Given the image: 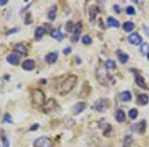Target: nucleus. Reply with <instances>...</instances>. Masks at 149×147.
Returning a JSON list of instances; mask_svg holds the SVG:
<instances>
[{"label": "nucleus", "instance_id": "obj_1", "mask_svg": "<svg viewBox=\"0 0 149 147\" xmlns=\"http://www.w3.org/2000/svg\"><path fill=\"white\" fill-rule=\"evenodd\" d=\"M77 81H78L77 76L70 75L69 77L63 82L62 84H61L60 90H59V93L64 95H67L68 93H70L74 88V86H76L77 84Z\"/></svg>", "mask_w": 149, "mask_h": 147}, {"label": "nucleus", "instance_id": "obj_2", "mask_svg": "<svg viewBox=\"0 0 149 147\" xmlns=\"http://www.w3.org/2000/svg\"><path fill=\"white\" fill-rule=\"evenodd\" d=\"M96 80L98 81L99 84H108V82H109V75H108V73H107L105 65H103V63H101V64H98V66H96Z\"/></svg>", "mask_w": 149, "mask_h": 147}, {"label": "nucleus", "instance_id": "obj_3", "mask_svg": "<svg viewBox=\"0 0 149 147\" xmlns=\"http://www.w3.org/2000/svg\"><path fill=\"white\" fill-rule=\"evenodd\" d=\"M32 103L35 106H42L45 103V93L42 90L36 88L32 91Z\"/></svg>", "mask_w": 149, "mask_h": 147}, {"label": "nucleus", "instance_id": "obj_4", "mask_svg": "<svg viewBox=\"0 0 149 147\" xmlns=\"http://www.w3.org/2000/svg\"><path fill=\"white\" fill-rule=\"evenodd\" d=\"M110 106V101L107 99H98L94 104L92 105V110H94L98 112H105V110H107Z\"/></svg>", "mask_w": 149, "mask_h": 147}, {"label": "nucleus", "instance_id": "obj_5", "mask_svg": "<svg viewBox=\"0 0 149 147\" xmlns=\"http://www.w3.org/2000/svg\"><path fill=\"white\" fill-rule=\"evenodd\" d=\"M34 147H54V143L48 137H39L34 141Z\"/></svg>", "mask_w": 149, "mask_h": 147}, {"label": "nucleus", "instance_id": "obj_6", "mask_svg": "<svg viewBox=\"0 0 149 147\" xmlns=\"http://www.w3.org/2000/svg\"><path fill=\"white\" fill-rule=\"evenodd\" d=\"M58 108V103L54 99H49L43 105V110L45 113H50Z\"/></svg>", "mask_w": 149, "mask_h": 147}, {"label": "nucleus", "instance_id": "obj_7", "mask_svg": "<svg viewBox=\"0 0 149 147\" xmlns=\"http://www.w3.org/2000/svg\"><path fill=\"white\" fill-rule=\"evenodd\" d=\"M145 128H146V121L145 120H142V121L138 122V123H135L131 126V130L132 131H136L138 133H144L145 132Z\"/></svg>", "mask_w": 149, "mask_h": 147}, {"label": "nucleus", "instance_id": "obj_8", "mask_svg": "<svg viewBox=\"0 0 149 147\" xmlns=\"http://www.w3.org/2000/svg\"><path fill=\"white\" fill-rule=\"evenodd\" d=\"M135 83L139 88H143V90H149L148 86H146L145 81H144V78L141 75H139L138 73H135Z\"/></svg>", "mask_w": 149, "mask_h": 147}, {"label": "nucleus", "instance_id": "obj_9", "mask_svg": "<svg viewBox=\"0 0 149 147\" xmlns=\"http://www.w3.org/2000/svg\"><path fill=\"white\" fill-rule=\"evenodd\" d=\"M85 108H87V103L83 101H81V102H78V103L74 104L73 106V108H72V111H73L74 114L77 115V114H80Z\"/></svg>", "mask_w": 149, "mask_h": 147}, {"label": "nucleus", "instance_id": "obj_10", "mask_svg": "<svg viewBox=\"0 0 149 147\" xmlns=\"http://www.w3.org/2000/svg\"><path fill=\"white\" fill-rule=\"evenodd\" d=\"M128 41H129L130 44L132 45H139L142 41V38L139 34L137 33H132L129 37H128Z\"/></svg>", "mask_w": 149, "mask_h": 147}, {"label": "nucleus", "instance_id": "obj_11", "mask_svg": "<svg viewBox=\"0 0 149 147\" xmlns=\"http://www.w3.org/2000/svg\"><path fill=\"white\" fill-rule=\"evenodd\" d=\"M35 67H36L35 61L31 59L26 60V61H24L23 64H22V68H23L25 71H32L35 69Z\"/></svg>", "mask_w": 149, "mask_h": 147}, {"label": "nucleus", "instance_id": "obj_12", "mask_svg": "<svg viewBox=\"0 0 149 147\" xmlns=\"http://www.w3.org/2000/svg\"><path fill=\"white\" fill-rule=\"evenodd\" d=\"M81 33H82V24L81 23H78L74 27V34L72 36V41L73 42H77L79 40V38L81 36Z\"/></svg>", "mask_w": 149, "mask_h": 147}, {"label": "nucleus", "instance_id": "obj_13", "mask_svg": "<svg viewBox=\"0 0 149 147\" xmlns=\"http://www.w3.org/2000/svg\"><path fill=\"white\" fill-rule=\"evenodd\" d=\"M51 36L53 37V38H55V39H57L58 41H62V40L64 39V37H65L64 34L61 32L60 28L54 29V30L51 32Z\"/></svg>", "mask_w": 149, "mask_h": 147}, {"label": "nucleus", "instance_id": "obj_14", "mask_svg": "<svg viewBox=\"0 0 149 147\" xmlns=\"http://www.w3.org/2000/svg\"><path fill=\"white\" fill-rule=\"evenodd\" d=\"M14 51L17 53H19V54L22 56L27 54V48L25 47V45H23V44H21V43L16 44V45L14 46Z\"/></svg>", "mask_w": 149, "mask_h": 147}, {"label": "nucleus", "instance_id": "obj_15", "mask_svg": "<svg viewBox=\"0 0 149 147\" xmlns=\"http://www.w3.org/2000/svg\"><path fill=\"white\" fill-rule=\"evenodd\" d=\"M58 59V54L57 53H49L48 55H46L45 57V61L48 64H54Z\"/></svg>", "mask_w": 149, "mask_h": 147}, {"label": "nucleus", "instance_id": "obj_16", "mask_svg": "<svg viewBox=\"0 0 149 147\" xmlns=\"http://www.w3.org/2000/svg\"><path fill=\"white\" fill-rule=\"evenodd\" d=\"M7 62L11 65H18L20 62V57L16 54H11L7 57Z\"/></svg>", "mask_w": 149, "mask_h": 147}, {"label": "nucleus", "instance_id": "obj_17", "mask_svg": "<svg viewBox=\"0 0 149 147\" xmlns=\"http://www.w3.org/2000/svg\"><path fill=\"white\" fill-rule=\"evenodd\" d=\"M148 101H149V97L147 95L142 93V95H139L137 97V103L140 104V105H145V104L148 103Z\"/></svg>", "mask_w": 149, "mask_h": 147}, {"label": "nucleus", "instance_id": "obj_18", "mask_svg": "<svg viewBox=\"0 0 149 147\" xmlns=\"http://www.w3.org/2000/svg\"><path fill=\"white\" fill-rule=\"evenodd\" d=\"M57 11H58V7L57 5H54L51 7V9L49 10L48 12V18L51 21H54L56 19V16H57Z\"/></svg>", "mask_w": 149, "mask_h": 147}, {"label": "nucleus", "instance_id": "obj_19", "mask_svg": "<svg viewBox=\"0 0 149 147\" xmlns=\"http://www.w3.org/2000/svg\"><path fill=\"white\" fill-rule=\"evenodd\" d=\"M119 99L123 102H127L131 101V93H130L128 91H125V92H122L119 95Z\"/></svg>", "mask_w": 149, "mask_h": 147}, {"label": "nucleus", "instance_id": "obj_20", "mask_svg": "<svg viewBox=\"0 0 149 147\" xmlns=\"http://www.w3.org/2000/svg\"><path fill=\"white\" fill-rule=\"evenodd\" d=\"M89 12H90V20H91V21H94V20L96 19V14L99 12V9L98 6H91L89 9Z\"/></svg>", "mask_w": 149, "mask_h": 147}, {"label": "nucleus", "instance_id": "obj_21", "mask_svg": "<svg viewBox=\"0 0 149 147\" xmlns=\"http://www.w3.org/2000/svg\"><path fill=\"white\" fill-rule=\"evenodd\" d=\"M45 33H46L45 28H43V27L36 28V30H35V39L36 40H40L45 35Z\"/></svg>", "mask_w": 149, "mask_h": 147}, {"label": "nucleus", "instance_id": "obj_22", "mask_svg": "<svg viewBox=\"0 0 149 147\" xmlns=\"http://www.w3.org/2000/svg\"><path fill=\"white\" fill-rule=\"evenodd\" d=\"M107 25L109 27L113 28H118L119 27V22L116 19H114L113 17H108L107 18Z\"/></svg>", "mask_w": 149, "mask_h": 147}, {"label": "nucleus", "instance_id": "obj_23", "mask_svg": "<svg viewBox=\"0 0 149 147\" xmlns=\"http://www.w3.org/2000/svg\"><path fill=\"white\" fill-rule=\"evenodd\" d=\"M116 118L118 122H123L125 120V113H124V111L122 110H118L116 111Z\"/></svg>", "mask_w": 149, "mask_h": 147}, {"label": "nucleus", "instance_id": "obj_24", "mask_svg": "<svg viewBox=\"0 0 149 147\" xmlns=\"http://www.w3.org/2000/svg\"><path fill=\"white\" fill-rule=\"evenodd\" d=\"M133 28H134V24L130 21H127L123 24V30L126 31V32H131Z\"/></svg>", "mask_w": 149, "mask_h": 147}, {"label": "nucleus", "instance_id": "obj_25", "mask_svg": "<svg viewBox=\"0 0 149 147\" xmlns=\"http://www.w3.org/2000/svg\"><path fill=\"white\" fill-rule=\"evenodd\" d=\"M133 142V138L132 136H130V135H127V136H125L123 140V147H130L131 146Z\"/></svg>", "mask_w": 149, "mask_h": 147}, {"label": "nucleus", "instance_id": "obj_26", "mask_svg": "<svg viewBox=\"0 0 149 147\" xmlns=\"http://www.w3.org/2000/svg\"><path fill=\"white\" fill-rule=\"evenodd\" d=\"M128 115H129V117L131 119L137 118V116H138V110H137L136 108H132V110H129V112H128Z\"/></svg>", "mask_w": 149, "mask_h": 147}, {"label": "nucleus", "instance_id": "obj_27", "mask_svg": "<svg viewBox=\"0 0 149 147\" xmlns=\"http://www.w3.org/2000/svg\"><path fill=\"white\" fill-rule=\"evenodd\" d=\"M140 52L142 54H147L149 52V44L148 43H143L140 47Z\"/></svg>", "mask_w": 149, "mask_h": 147}, {"label": "nucleus", "instance_id": "obj_28", "mask_svg": "<svg viewBox=\"0 0 149 147\" xmlns=\"http://www.w3.org/2000/svg\"><path fill=\"white\" fill-rule=\"evenodd\" d=\"M128 55H126V54H120L118 56V60H119V62H120L121 64H125V63H127V61H128Z\"/></svg>", "mask_w": 149, "mask_h": 147}, {"label": "nucleus", "instance_id": "obj_29", "mask_svg": "<svg viewBox=\"0 0 149 147\" xmlns=\"http://www.w3.org/2000/svg\"><path fill=\"white\" fill-rule=\"evenodd\" d=\"M82 42L85 45H90V44L92 43V38L90 37L89 35H85V36L82 38Z\"/></svg>", "mask_w": 149, "mask_h": 147}, {"label": "nucleus", "instance_id": "obj_30", "mask_svg": "<svg viewBox=\"0 0 149 147\" xmlns=\"http://www.w3.org/2000/svg\"><path fill=\"white\" fill-rule=\"evenodd\" d=\"M105 67H107V69H114L116 68V62L112 60H107L105 62Z\"/></svg>", "mask_w": 149, "mask_h": 147}, {"label": "nucleus", "instance_id": "obj_31", "mask_svg": "<svg viewBox=\"0 0 149 147\" xmlns=\"http://www.w3.org/2000/svg\"><path fill=\"white\" fill-rule=\"evenodd\" d=\"M74 27H76V25H74V23L72 21H69L67 23V26H66V30L68 32H72V31L74 30Z\"/></svg>", "mask_w": 149, "mask_h": 147}, {"label": "nucleus", "instance_id": "obj_32", "mask_svg": "<svg viewBox=\"0 0 149 147\" xmlns=\"http://www.w3.org/2000/svg\"><path fill=\"white\" fill-rule=\"evenodd\" d=\"M3 120L5 122H8V123H12V117H11V115L9 114V113H5V114H4Z\"/></svg>", "mask_w": 149, "mask_h": 147}, {"label": "nucleus", "instance_id": "obj_33", "mask_svg": "<svg viewBox=\"0 0 149 147\" xmlns=\"http://www.w3.org/2000/svg\"><path fill=\"white\" fill-rule=\"evenodd\" d=\"M125 11H126V13H127L128 15H133V14H135V10H134V8H133L132 6H128V7L125 9Z\"/></svg>", "mask_w": 149, "mask_h": 147}, {"label": "nucleus", "instance_id": "obj_34", "mask_svg": "<svg viewBox=\"0 0 149 147\" xmlns=\"http://www.w3.org/2000/svg\"><path fill=\"white\" fill-rule=\"evenodd\" d=\"M2 140H3V147H9V141H8L7 137H6L5 135H3Z\"/></svg>", "mask_w": 149, "mask_h": 147}, {"label": "nucleus", "instance_id": "obj_35", "mask_svg": "<svg viewBox=\"0 0 149 147\" xmlns=\"http://www.w3.org/2000/svg\"><path fill=\"white\" fill-rule=\"evenodd\" d=\"M18 31H19V28H18V27H15V28H12L11 30H9L8 32L6 33V34H7V35H10V34H12V33L18 32Z\"/></svg>", "mask_w": 149, "mask_h": 147}, {"label": "nucleus", "instance_id": "obj_36", "mask_svg": "<svg viewBox=\"0 0 149 147\" xmlns=\"http://www.w3.org/2000/svg\"><path fill=\"white\" fill-rule=\"evenodd\" d=\"M72 52V49L70 48V47H68V48L66 49H64V51H63V53H64L65 55H68V54H70V53Z\"/></svg>", "mask_w": 149, "mask_h": 147}, {"label": "nucleus", "instance_id": "obj_37", "mask_svg": "<svg viewBox=\"0 0 149 147\" xmlns=\"http://www.w3.org/2000/svg\"><path fill=\"white\" fill-rule=\"evenodd\" d=\"M29 20L31 21V14H30V13H28V14H27L26 19H25V24H27V25H28V24H29Z\"/></svg>", "mask_w": 149, "mask_h": 147}, {"label": "nucleus", "instance_id": "obj_38", "mask_svg": "<svg viewBox=\"0 0 149 147\" xmlns=\"http://www.w3.org/2000/svg\"><path fill=\"white\" fill-rule=\"evenodd\" d=\"M39 124L38 123H36V124H34L33 126H31V128H30V130L31 131H34V130H37V128H39Z\"/></svg>", "mask_w": 149, "mask_h": 147}, {"label": "nucleus", "instance_id": "obj_39", "mask_svg": "<svg viewBox=\"0 0 149 147\" xmlns=\"http://www.w3.org/2000/svg\"><path fill=\"white\" fill-rule=\"evenodd\" d=\"M113 8H114V11H116V13H118V14H119V13H120V9H119V7H118V6H117V5H114V6H113Z\"/></svg>", "mask_w": 149, "mask_h": 147}, {"label": "nucleus", "instance_id": "obj_40", "mask_svg": "<svg viewBox=\"0 0 149 147\" xmlns=\"http://www.w3.org/2000/svg\"><path fill=\"white\" fill-rule=\"evenodd\" d=\"M7 3H8L7 0H0V5L3 6V5H6Z\"/></svg>", "mask_w": 149, "mask_h": 147}, {"label": "nucleus", "instance_id": "obj_41", "mask_svg": "<svg viewBox=\"0 0 149 147\" xmlns=\"http://www.w3.org/2000/svg\"><path fill=\"white\" fill-rule=\"evenodd\" d=\"M145 31H146V34H147V35H149V30H148V29L146 28V27H145Z\"/></svg>", "mask_w": 149, "mask_h": 147}, {"label": "nucleus", "instance_id": "obj_42", "mask_svg": "<svg viewBox=\"0 0 149 147\" xmlns=\"http://www.w3.org/2000/svg\"><path fill=\"white\" fill-rule=\"evenodd\" d=\"M148 60H149V53H148Z\"/></svg>", "mask_w": 149, "mask_h": 147}]
</instances>
